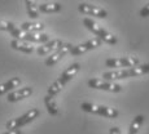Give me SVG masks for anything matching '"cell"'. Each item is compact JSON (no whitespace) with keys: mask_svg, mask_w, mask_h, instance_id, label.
<instances>
[{"mask_svg":"<svg viewBox=\"0 0 149 134\" xmlns=\"http://www.w3.org/2000/svg\"><path fill=\"white\" fill-rule=\"evenodd\" d=\"M101 44H102V40H100L99 38H93V39H91V40L83 43V44L73 47V49L70 50V54L71 56H81V54L88 52V50H92V49H95V48L100 47Z\"/></svg>","mask_w":149,"mask_h":134,"instance_id":"obj_9","label":"cell"},{"mask_svg":"<svg viewBox=\"0 0 149 134\" xmlns=\"http://www.w3.org/2000/svg\"><path fill=\"white\" fill-rule=\"evenodd\" d=\"M62 9V5L60 3H44L39 5L40 13H57Z\"/></svg>","mask_w":149,"mask_h":134,"instance_id":"obj_18","label":"cell"},{"mask_svg":"<svg viewBox=\"0 0 149 134\" xmlns=\"http://www.w3.org/2000/svg\"><path fill=\"white\" fill-rule=\"evenodd\" d=\"M140 16H141L143 18H147V17H149V3L141 8V10H140Z\"/></svg>","mask_w":149,"mask_h":134,"instance_id":"obj_22","label":"cell"},{"mask_svg":"<svg viewBox=\"0 0 149 134\" xmlns=\"http://www.w3.org/2000/svg\"><path fill=\"white\" fill-rule=\"evenodd\" d=\"M144 116L143 115H137L135 119L132 120V122H131L130 128H128V133L127 134H137V132H139V129L141 128L143 122H144Z\"/></svg>","mask_w":149,"mask_h":134,"instance_id":"obj_21","label":"cell"},{"mask_svg":"<svg viewBox=\"0 0 149 134\" xmlns=\"http://www.w3.org/2000/svg\"><path fill=\"white\" fill-rule=\"evenodd\" d=\"M88 87L97 90H105V92L111 93H119L122 92V87L119 84H116L113 81L104 80V79H90L88 80Z\"/></svg>","mask_w":149,"mask_h":134,"instance_id":"obj_6","label":"cell"},{"mask_svg":"<svg viewBox=\"0 0 149 134\" xmlns=\"http://www.w3.org/2000/svg\"><path fill=\"white\" fill-rule=\"evenodd\" d=\"M44 104H45V107H47V111L51 113V115L57 116L60 113L58 107H57V104H56V101H54V98L52 96L47 94V96L44 97Z\"/></svg>","mask_w":149,"mask_h":134,"instance_id":"obj_19","label":"cell"},{"mask_svg":"<svg viewBox=\"0 0 149 134\" xmlns=\"http://www.w3.org/2000/svg\"><path fill=\"white\" fill-rule=\"evenodd\" d=\"M81 108L83 111H86V112L95 113V115L104 116V118H108V119H116V118H118V115H119V112L116 108L101 106V104L90 103V102H83L81 104Z\"/></svg>","mask_w":149,"mask_h":134,"instance_id":"obj_4","label":"cell"},{"mask_svg":"<svg viewBox=\"0 0 149 134\" xmlns=\"http://www.w3.org/2000/svg\"><path fill=\"white\" fill-rule=\"evenodd\" d=\"M31 94H33V88L31 87L19 88L18 90H14V92L8 94L7 101L14 103V102H18V101H21V99H24V98H27V97L31 96Z\"/></svg>","mask_w":149,"mask_h":134,"instance_id":"obj_12","label":"cell"},{"mask_svg":"<svg viewBox=\"0 0 149 134\" xmlns=\"http://www.w3.org/2000/svg\"><path fill=\"white\" fill-rule=\"evenodd\" d=\"M78 10L82 14L93 16V17H97V18H107L108 17V12L105 9L96 7V5H92V4H87V3H81L78 5Z\"/></svg>","mask_w":149,"mask_h":134,"instance_id":"obj_8","label":"cell"},{"mask_svg":"<svg viewBox=\"0 0 149 134\" xmlns=\"http://www.w3.org/2000/svg\"><path fill=\"white\" fill-rule=\"evenodd\" d=\"M19 84H21V79L19 78H12V79H9L8 81L0 84V96H3V94L13 90L14 88H17Z\"/></svg>","mask_w":149,"mask_h":134,"instance_id":"obj_17","label":"cell"},{"mask_svg":"<svg viewBox=\"0 0 149 134\" xmlns=\"http://www.w3.org/2000/svg\"><path fill=\"white\" fill-rule=\"evenodd\" d=\"M0 31H8L12 36H14L16 39H19L21 36L22 31L21 28H18L13 22H9V21H3L0 19Z\"/></svg>","mask_w":149,"mask_h":134,"instance_id":"obj_14","label":"cell"},{"mask_svg":"<svg viewBox=\"0 0 149 134\" xmlns=\"http://www.w3.org/2000/svg\"><path fill=\"white\" fill-rule=\"evenodd\" d=\"M1 134H22V132L19 129H13V130H7L5 133H1Z\"/></svg>","mask_w":149,"mask_h":134,"instance_id":"obj_24","label":"cell"},{"mask_svg":"<svg viewBox=\"0 0 149 134\" xmlns=\"http://www.w3.org/2000/svg\"><path fill=\"white\" fill-rule=\"evenodd\" d=\"M18 40H24L27 43H40V44H44V43L49 41V36L47 34H29V32H24L22 31L21 36H19Z\"/></svg>","mask_w":149,"mask_h":134,"instance_id":"obj_13","label":"cell"},{"mask_svg":"<svg viewBox=\"0 0 149 134\" xmlns=\"http://www.w3.org/2000/svg\"><path fill=\"white\" fill-rule=\"evenodd\" d=\"M139 59L136 57H122V58H108L105 61V66L109 68H121V67H126V68H131L139 66Z\"/></svg>","mask_w":149,"mask_h":134,"instance_id":"obj_7","label":"cell"},{"mask_svg":"<svg viewBox=\"0 0 149 134\" xmlns=\"http://www.w3.org/2000/svg\"><path fill=\"white\" fill-rule=\"evenodd\" d=\"M64 44L60 39H53V40H49L47 43H44V44H42L40 47L36 49V53L39 54V56H47V54H52L53 52H56L57 49H58L61 45Z\"/></svg>","mask_w":149,"mask_h":134,"instance_id":"obj_11","label":"cell"},{"mask_svg":"<svg viewBox=\"0 0 149 134\" xmlns=\"http://www.w3.org/2000/svg\"><path fill=\"white\" fill-rule=\"evenodd\" d=\"M39 115H40V111H39L38 108H30V110H29L27 112H25L24 115H21V116H18V118L12 119L10 121H8L5 126H7L8 130L21 129L22 126H25V125L30 124L31 121H34Z\"/></svg>","mask_w":149,"mask_h":134,"instance_id":"obj_5","label":"cell"},{"mask_svg":"<svg viewBox=\"0 0 149 134\" xmlns=\"http://www.w3.org/2000/svg\"><path fill=\"white\" fill-rule=\"evenodd\" d=\"M83 25L96 35V38H99L100 40H102L107 44H110V45H114L117 44V38L114 35H111L109 31H107L102 26H100L99 23H96L92 18H84L83 19Z\"/></svg>","mask_w":149,"mask_h":134,"instance_id":"obj_3","label":"cell"},{"mask_svg":"<svg viewBox=\"0 0 149 134\" xmlns=\"http://www.w3.org/2000/svg\"><path fill=\"white\" fill-rule=\"evenodd\" d=\"M25 3H26L29 17L33 19H36L39 17V5L36 4V0H25Z\"/></svg>","mask_w":149,"mask_h":134,"instance_id":"obj_20","label":"cell"},{"mask_svg":"<svg viewBox=\"0 0 149 134\" xmlns=\"http://www.w3.org/2000/svg\"><path fill=\"white\" fill-rule=\"evenodd\" d=\"M149 74V65H139V66L131 67V68H123V70H116V71H109V72L102 74L104 80L114 81V80H121V79L127 78H137V76H143Z\"/></svg>","mask_w":149,"mask_h":134,"instance_id":"obj_1","label":"cell"},{"mask_svg":"<svg viewBox=\"0 0 149 134\" xmlns=\"http://www.w3.org/2000/svg\"><path fill=\"white\" fill-rule=\"evenodd\" d=\"M19 28L24 32L36 34V32H40L42 30H44V25L42 22H24Z\"/></svg>","mask_w":149,"mask_h":134,"instance_id":"obj_15","label":"cell"},{"mask_svg":"<svg viewBox=\"0 0 149 134\" xmlns=\"http://www.w3.org/2000/svg\"><path fill=\"white\" fill-rule=\"evenodd\" d=\"M109 133H110V134H122V133H121V130H119V128H117V126L110 128V130H109Z\"/></svg>","mask_w":149,"mask_h":134,"instance_id":"obj_23","label":"cell"},{"mask_svg":"<svg viewBox=\"0 0 149 134\" xmlns=\"http://www.w3.org/2000/svg\"><path fill=\"white\" fill-rule=\"evenodd\" d=\"M10 47L16 50H19L22 53H33L34 52V48L31 47V44H29L27 41H24V40H18V39H14V40L10 41Z\"/></svg>","mask_w":149,"mask_h":134,"instance_id":"obj_16","label":"cell"},{"mask_svg":"<svg viewBox=\"0 0 149 134\" xmlns=\"http://www.w3.org/2000/svg\"><path fill=\"white\" fill-rule=\"evenodd\" d=\"M71 49H73V45H71L70 43H65V44H62L56 52H53L52 54H51V57H48V58L45 59V65H47V66H51V67L54 66L62 57H65L68 53H70Z\"/></svg>","mask_w":149,"mask_h":134,"instance_id":"obj_10","label":"cell"},{"mask_svg":"<svg viewBox=\"0 0 149 134\" xmlns=\"http://www.w3.org/2000/svg\"><path fill=\"white\" fill-rule=\"evenodd\" d=\"M79 68H81V65L79 63H73L71 66H69L66 70L60 75V78L57 79L53 84L49 85V88H48V94L52 97H54L56 94H58L62 89H64L65 85H66L69 81H71V79L79 72Z\"/></svg>","mask_w":149,"mask_h":134,"instance_id":"obj_2","label":"cell"}]
</instances>
